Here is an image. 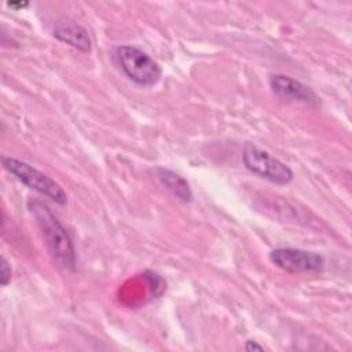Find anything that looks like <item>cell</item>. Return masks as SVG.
I'll use <instances>...</instances> for the list:
<instances>
[{"label": "cell", "instance_id": "cell-11", "mask_svg": "<svg viewBox=\"0 0 352 352\" xmlns=\"http://www.w3.org/2000/svg\"><path fill=\"white\" fill-rule=\"evenodd\" d=\"M7 6L11 8H23L28 6V3H21V1L19 3H7Z\"/></svg>", "mask_w": 352, "mask_h": 352}, {"label": "cell", "instance_id": "cell-6", "mask_svg": "<svg viewBox=\"0 0 352 352\" xmlns=\"http://www.w3.org/2000/svg\"><path fill=\"white\" fill-rule=\"evenodd\" d=\"M270 85L272 91L282 98H289L308 104H318L319 102L316 94L309 87L289 76L272 74L270 77Z\"/></svg>", "mask_w": 352, "mask_h": 352}, {"label": "cell", "instance_id": "cell-1", "mask_svg": "<svg viewBox=\"0 0 352 352\" xmlns=\"http://www.w3.org/2000/svg\"><path fill=\"white\" fill-rule=\"evenodd\" d=\"M30 210L37 219V223L43 231L45 243L54 256V258L65 268H74L76 253L69 234L52 212L41 202L34 201L30 204Z\"/></svg>", "mask_w": 352, "mask_h": 352}, {"label": "cell", "instance_id": "cell-3", "mask_svg": "<svg viewBox=\"0 0 352 352\" xmlns=\"http://www.w3.org/2000/svg\"><path fill=\"white\" fill-rule=\"evenodd\" d=\"M1 161L3 166L29 188L51 198L54 202L59 205H65L67 202V195L63 191V188L38 169L14 157H3Z\"/></svg>", "mask_w": 352, "mask_h": 352}, {"label": "cell", "instance_id": "cell-9", "mask_svg": "<svg viewBox=\"0 0 352 352\" xmlns=\"http://www.w3.org/2000/svg\"><path fill=\"white\" fill-rule=\"evenodd\" d=\"M10 280H11V267L8 261L4 257H1V275H0L1 286H7Z\"/></svg>", "mask_w": 352, "mask_h": 352}, {"label": "cell", "instance_id": "cell-10", "mask_svg": "<svg viewBox=\"0 0 352 352\" xmlns=\"http://www.w3.org/2000/svg\"><path fill=\"white\" fill-rule=\"evenodd\" d=\"M245 348H246V351H264V346L256 344L254 341H248Z\"/></svg>", "mask_w": 352, "mask_h": 352}, {"label": "cell", "instance_id": "cell-7", "mask_svg": "<svg viewBox=\"0 0 352 352\" xmlns=\"http://www.w3.org/2000/svg\"><path fill=\"white\" fill-rule=\"evenodd\" d=\"M54 36L58 40H60L82 52H89L92 48V43L88 36V32L82 26L76 25V23L58 25L54 29Z\"/></svg>", "mask_w": 352, "mask_h": 352}, {"label": "cell", "instance_id": "cell-5", "mask_svg": "<svg viewBox=\"0 0 352 352\" xmlns=\"http://www.w3.org/2000/svg\"><path fill=\"white\" fill-rule=\"evenodd\" d=\"M270 260L287 272H318L323 268V257L314 252L279 248L270 253Z\"/></svg>", "mask_w": 352, "mask_h": 352}, {"label": "cell", "instance_id": "cell-8", "mask_svg": "<svg viewBox=\"0 0 352 352\" xmlns=\"http://www.w3.org/2000/svg\"><path fill=\"white\" fill-rule=\"evenodd\" d=\"M157 177L160 179V182L180 201L183 202H190L192 199V192L188 187V183L184 177H182L180 175L175 173L170 169H165V168H157Z\"/></svg>", "mask_w": 352, "mask_h": 352}, {"label": "cell", "instance_id": "cell-2", "mask_svg": "<svg viewBox=\"0 0 352 352\" xmlns=\"http://www.w3.org/2000/svg\"><path fill=\"white\" fill-rule=\"evenodd\" d=\"M114 58L121 72L133 82L142 87L155 85L162 70L160 65L142 50L132 45H121L114 51Z\"/></svg>", "mask_w": 352, "mask_h": 352}, {"label": "cell", "instance_id": "cell-4", "mask_svg": "<svg viewBox=\"0 0 352 352\" xmlns=\"http://www.w3.org/2000/svg\"><path fill=\"white\" fill-rule=\"evenodd\" d=\"M242 160L248 170L275 184H287L293 179V172L285 162L253 143L245 146Z\"/></svg>", "mask_w": 352, "mask_h": 352}]
</instances>
